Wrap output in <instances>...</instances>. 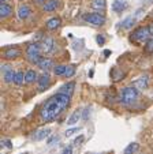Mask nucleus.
Wrapping results in <instances>:
<instances>
[{"label": "nucleus", "instance_id": "nucleus-21", "mask_svg": "<svg viewBox=\"0 0 153 154\" xmlns=\"http://www.w3.org/2000/svg\"><path fill=\"white\" fill-rule=\"evenodd\" d=\"M127 8V3L124 0H115L112 3V10L115 12H122Z\"/></svg>", "mask_w": 153, "mask_h": 154}, {"label": "nucleus", "instance_id": "nucleus-36", "mask_svg": "<svg viewBox=\"0 0 153 154\" xmlns=\"http://www.w3.org/2000/svg\"><path fill=\"white\" fill-rule=\"evenodd\" d=\"M110 53H111V51H108V49H107V51H104V55H105V56H108Z\"/></svg>", "mask_w": 153, "mask_h": 154}, {"label": "nucleus", "instance_id": "nucleus-1", "mask_svg": "<svg viewBox=\"0 0 153 154\" xmlns=\"http://www.w3.org/2000/svg\"><path fill=\"white\" fill-rule=\"evenodd\" d=\"M71 97L56 93L43 102L40 108V119L44 123H52L66 111L70 105Z\"/></svg>", "mask_w": 153, "mask_h": 154}, {"label": "nucleus", "instance_id": "nucleus-19", "mask_svg": "<svg viewBox=\"0 0 153 154\" xmlns=\"http://www.w3.org/2000/svg\"><path fill=\"white\" fill-rule=\"evenodd\" d=\"M59 7V0H48L45 4L43 6L44 12H55Z\"/></svg>", "mask_w": 153, "mask_h": 154}, {"label": "nucleus", "instance_id": "nucleus-11", "mask_svg": "<svg viewBox=\"0 0 153 154\" xmlns=\"http://www.w3.org/2000/svg\"><path fill=\"white\" fill-rule=\"evenodd\" d=\"M30 15H32V8H30V6H27V4H21V6L18 7L17 17L19 20H26Z\"/></svg>", "mask_w": 153, "mask_h": 154}, {"label": "nucleus", "instance_id": "nucleus-24", "mask_svg": "<svg viewBox=\"0 0 153 154\" xmlns=\"http://www.w3.org/2000/svg\"><path fill=\"white\" fill-rule=\"evenodd\" d=\"M23 82H25V74H23V71L18 70L17 74H15L14 85H17V86H21V85H23Z\"/></svg>", "mask_w": 153, "mask_h": 154}, {"label": "nucleus", "instance_id": "nucleus-6", "mask_svg": "<svg viewBox=\"0 0 153 154\" xmlns=\"http://www.w3.org/2000/svg\"><path fill=\"white\" fill-rule=\"evenodd\" d=\"M40 47H41V51H43V55H48V53H52L55 52L56 49V41L53 37L51 35H46L41 40L40 42Z\"/></svg>", "mask_w": 153, "mask_h": 154}, {"label": "nucleus", "instance_id": "nucleus-33", "mask_svg": "<svg viewBox=\"0 0 153 154\" xmlns=\"http://www.w3.org/2000/svg\"><path fill=\"white\" fill-rule=\"evenodd\" d=\"M62 154H72V146H67Z\"/></svg>", "mask_w": 153, "mask_h": 154}, {"label": "nucleus", "instance_id": "nucleus-8", "mask_svg": "<svg viewBox=\"0 0 153 154\" xmlns=\"http://www.w3.org/2000/svg\"><path fill=\"white\" fill-rule=\"evenodd\" d=\"M49 135H51V128H48V127L38 128V130H36L32 134V140H34V142H40V140L46 139Z\"/></svg>", "mask_w": 153, "mask_h": 154}, {"label": "nucleus", "instance_id": "nucleus-37", "mask_svg": "<svg viewBox=\"0 0 153 154\" xmlns=\"http://www.w3.org/2000/svg\"><path fill=\"white\" fill-rule=\"evenodd\" d=\"M0 2H2V3H6V2H7V0H0Z\"/></svg>", "mask_w": 153, "mask_h": 154}, {"label": "nucleus", "instance_id": "nucleus-38", "mask_svg": "<svg viewBox=\"0 0 153 154\" xmlns=\"http://www.w3.org/2000/svg\"><path fill=\"white\" fill-rule=\"evenodd\" d=\"M145 2H146V3H150V2H152V0H145Z\"/></svg>", "mask_w": 153, "mask_h": 154}, {"label": "nucleus", "instance_id": "nucleus-30", "mask_svg": "<svg viewBox=\"0 0 153 154\" xmlns=\"http://www.w3.org/2000/svg\"><path fill=\"white\" fill-rule=\"evenodd\" d=\"M59 139H60V138H59L58 135H56V137H52L51 139H48V145H49V146L55 145V142H59Z\"/></svg>", "mask_w": 153, "mask_h": 154}, {"label": "nucleus", "instance_id": "nucleus-5", "mask_svg": "<svg viewBox=\"0 0 153 154\" xmlns=\"http://www.w3.org/2000/svg\"><path fill=\"white\" fill-rule=\"evenodd\" d=\"M84 19L86 23H90L93 26H103L105 23V20H107L104 15L100 14V12H88L84 17Z\"/></svg>", "mask_w": 153, "mask_h": 154}, {"label": "nucleus", "instance_id": "nucleus-35", "mask_svg": "<svg viewBox=\"0 0 153 154\" xmlns=\"http://www.w3.org/2000/svg\"><path fill=\"white\" fill-rule=\"evenodd\" d=\"M148 27H149V32H150V34L153 35V23H150V25H149V26H148Z\"/></svg>", "mask_w": 153, "mask_h": 154}, {"label": "nucleus", "instance_id": "nucleus-18", "mask_svg": "<svg viewBox=\"0 0 153 154\" xmlns=\"http://www.w3.org/2000/svg\"><path fill=\"white\" fill-rule=\"evenodd\" d=\"M12 12H14V10H12V7L10 6L8 3L0 4V18H2V19H6V18L11 17Z\"/></svg>", "mask_w": 153, "mask_h": 154}, {"label": "nucleus", "instance_id": "nucleus-39", "mask_svg": "<svg viewBox=\"0 0 153 154\" xmlns=\"http://www.w3.org/2000/svg\"><path fill=\"white\" fill-rule=\"evenodd\" d=\"M19 2H23V0H19Z\"/></svg>", "mask_w": 153, "mask_h": 154}, {"label": "nucleus", "instance_id": "nucleus-23", "mask_svg": "<svg viewBox=\"0 0 153 154\" xmlns=\"http://www.w3.org/2000/svg\"><path fill=\"white\" fill-rule=\"evenodd\" d=\"M138 149H139V145L137 142H131L130 145L127 146L126 149L123 150V154H135L137 151H138Z\"/></svg>", "mask_w": 153, "mask_h": 154}, {"label": "nucleus", "instance_id": "nucleus-16", "mask_svg": "<svg viewBox=\"0 0 153 154\" xmlns=\"http://www.w3.org/2000/svg\"><path fill=\"white\" fill-rule=\"evenodd\" d=\"M38 74L36 70H33V68H30V70H27L26 72H25V83L26 85H32L34 83V82L38 81Z\"/></svg>", "mask_w": 153, "mask_h": 154}, {"label": "nucleus", "instance_id": "nucleus-26", "mask_svg": "<svg viewBox=\"0 0 153 154\" xmlns=\"http://www.w3.org/2000/svg\"><path fill=\"white\" fill-rule=\"evenodd\" d=\"M145 52L146 53H153V35L145 42Z\"/></svg>", "mask_w": 153, "mask_h": 154}, {"label": "nucleus", "instance_id": "nucleus-2", "mask_svg": "<svg viewBox=\"0 0 153 154\" xmlns=\"http://www.w3.org/2000/svg\"><path fill=\"white\" fill-rule=\"evenodd\" d=\"M25 57L26 60L29 61L30 64H36L40 61V59L43 57V51H41V47H40V42H33V44H29L25 49Z\"/></svg>", "mask_w": 153, "mask_h": 154}, {"label": "nucleus", "instance_id": "nucleus-13", "mask_svg": "<svg viewBox=\"0 0 153 154\" xmlns=\"http://www.w3.org/2000/svg\"><path fill=\"white\" fill-rule=\"evenodd\" d=\"M60 25H62V19L59 17L49 18V19L45 22V27H46V30H49V32H55V30H58L59 27H60Z\"/></svg>", "mask_w": 153, "mask_h": 154}, {"label": "nucleus", "instance_id": "nucleus-31", "mask_svg": "<svg viewBox=\"0 0 153 154\" xmlns=\"http://www.w3.org/2000/svg\"><path fill=\"white\" fill-rule=\"evenodd\" d=\"M82 142H84V135H79V137L74 140V145L75 146H79V145H82Z\"/></svg>", "mask_w": 153, "mask_h": 154}, {"label": "nucleus", "instance_id": "nucleus-17", "mask_svg": "<svg viewBox=\"0 0 153 154\" xmlns=\"http://www.w3.org/2000/svg\"><path fill=\"white\" fill-rule=\"evenodd\" d=\"M90 8L97 12H104L105 10H107V2H105V0H92Z\"/></svg>", "mask_w": 153, "mask_h": 154}, {"label": "nucleus", "instance_id": "nucleus-4", "mask_svg": "<svg viewBox=\"0 0 153 154\" xmlns=\"http://www.w3.org/2000/svg\"><path fill=\"white\" fill-rule=\"evenodd\" d=\"M150 37H152V34H150V32H149V27L139 26L131 33L130 40L134 41V42H146Z\"/></svg>", "mask_w": 153, "mask_h": 154}, {"label": "nucleus", "instance_id": "nucleus-14", "mask_svg": "<svg viewBox=\"0 0 153 154\" xmlns=\"http://www.w3.org/2000/svg\"><path fill=\"white\" fill-rule=\"evenodd\" d=\"M74 90H75V82H72V81H71V82H67V83L62 85L58 93H60V94H66V96H70V97H71V96H72V93H74Z\"/></svg>", "mask_w": 153, "mask_h": 154}, {"label": "nucleus", "instance_id": "nucleus-28", "mask_svg": "<svg viewBox=\"0 0 153 154\" xmlns=\"http://www.w3.org/2000/svg\"><path fill=\"white\" fill-rule=\"evenodd\" d=\"M81 130V127H72V128H69V130L64 132V135L66 137H71L72 134H75V132H78V131Z\"/></svg>", "mask_w": 153, "mask_h": 154}, {"label": "nucleus", "instance_id": "nucleus-15", "mask_svg": "<svg viewBox=\"0 0 153 154\" xmlns=\"http://www.w3.org/2000/svg\"><path fill=\"white\" fill-rule=\"evenodd\" d=\"M38 87H40L41 90H44V89H48L49 86H51V76H49L48 72H44L41 74L40 76H38Z\"/></svg>", "mask_w": 153, "mask_h": 154}, {"label": "nucleus", "instance_id": "nucleus-20", "mask_svg": "<svg viewBox=\"0 0 153 154\" xmlns=\"http://www.w3.org/2000/svg\"><path fill=\"white\" fill-rule=\"evenodd\" d=\"M81 117H82V111L81 109H77V111L72 112V115L67 119V124L69 125H75L79 120H81Z\"/></svg>", "mask_w": 153, "mask_h": 154}, {"label": "nucleus", "instance_id": "nucleus-7", "mask_svg": "<svg viewBox=\"0 0 153 154\" xmlns=\"http://www.w3.org/2000/svg\"><path fill=\"white\" fill-rule=\"evenodd\" d=\"M15 74H17V71H14V68L10 64H2V76H3L4 83H14Z\"/></svg>", "mask_w": 153, "mask_h": 154}, {"label": "nucleus", "instance_id": "nucleus-29", "mask_svg": "<svg viewBox=\"0 0 153 154\" xmlns=\"http://www.w3.org/2000/svg\"><path fill=\"white\" fill-rule=\"evenodd\" d=\"M96 41H97L98 45H104V44H105V37L103 34H97V37H96Z\"/></svg>", "mask_w": 153, "mask_h": 154}, {"label": "nucleus", "instance_id": "nucleus-22", "mask_svg": "<svg viewBox=\"0 0 153 154\" xmlns=\"http://www.w3.org/2000/svg\"><path fill=\"white\" fill-rule=\"evenodd\" d=\"M134 22H135V17H127L120 22V26L122 29H130V27H133Z\"/></svg>", "mask_w": 153, "mask_h": 154}, {"label": "nucleus", "instance_id": "nucleus-9", "mask_svg": "<svg viewBox=\"0 0 153 154\" xmlns=\"http://www.w3.org/2000/svg\"><path fill=\"white\" fill-rule=\"evenodd\" d=\"M21 55H22V52H21V49L17 47H8L3 51V57L6 59V60H14V59L19 57Z\"/></svg>", "mask_w": 153, "mask_h": 154}, {"label": "nucleus", "instance_id": "nucleus-32", "mask_svg": "<svg viewBox=\"0 0 153 154\" xmlns=\"http://www.w3.org/2000/svg\"><path fill=\"white\" fill-rule=\"evenodd\" d=\"M2 143H3V146H6L7 149H11V147H12V145H11V140H8V139H4Z\"/></svg>", "mask_w": 153, "mask_h": 154}, {"label": "nucleus", "instance_id": "nucleus-12", "mask_svg": "<svg viewBox=\"0 0 153 154\" xmlns=\"http://www.w3.org/2000/svg\"><path fill=\"white\" fill-rule=\"evenodd\" d=\"M37 67L40 68V70L43 71H48L51 70V68H55V63H53V60L51 57H45V56H43V57L40 59V61L37 63Z\"/></svg>", "mask_w": 153, "mask_h": 154}, {"label": "nucleus", "instance_id": "nucleus-3", "mask_svg": "<svg viewBox=\"0 0 153 154\" xmlns=\"http://www.w3.org/2000/svg\"><path fill=\"white\" fill-rule=\"evenodd\" d=\"M137 100H138V90L133 86L124 87L119 97V101L123 105H133Z\"/></svg>", "mask_w": 153, "mask_h": 154}, {"label": "nucleus", "instance_id": "nucleus-25", "mask_svg": "<svg viewBox=\"0 0 153 154\" xmlns=\"http://www.w3.org/2000/svg\"><path fill=\"white\" fill-rule=\"evenodd\" d=\"M66 70H67V66L66 64H58V66H55V68H53V74L58 76H64V74H66Z\"/></svg>", "mask_w": 153, "mask_h": 154}, {"label": "nucleus", "instance_id": "nucleus-34", "mask_svg": "<svg viewBox=\"0 0 153 154\" xmlns=\"http://www.w3.org/2000/svg\"><path fill=\"white\" fill-rule=\"evenodd\" d=\"M33 2H34L36 4H38V6H40V4H43V6H44V4H45L48 0H33Z\"/></svg>", "mask_w": 153, "mask_h": 154}, {"label": "nucleus", "instance_id": "nucleus-27", "mask_svg": "<svg viewBox=\"0 0 153 154\" xmlns=\"http://www.w3.org/2000/svg\"><path fill=\"white\" fill-rule=\"evenodd\" d=\"M74 75H75V67L74 66H67L64 76H66V78H71V76H74Z\"/></svg>", "mask_w": 153, "mask_h": 154}, {"label": "nucleus", "instance_id": "nucleus-10", "mask_svg": "<svg viewBox=\"0 0 153 154\" xmlns=\"http://www.w3.org/2000/svg\"><path fill=\"white\" fill-rule=\"evenodd\" d=\"M131 86L135 87L137 90H146L148 87H149V76L148 75H142L139 76L138 79H135V81H133V83H131Z\"/></svg>", "mask_w": 153, "mask_h": 154}]
</instances>
